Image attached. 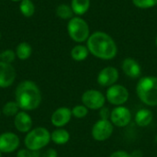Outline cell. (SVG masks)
Returning a JSON list of instances; mask_svg holds the SVG:
<instances>
[{"mask_svg": "<svg viewBox=\"0 0 157 157\" xmlns=\"http://www.w3.org/2000/svg\"><path fill=\"white\" fill-rule=\"evenodd\" d=\"M16 79V70L11 63L0 61V87L6 88L13 85Z\"/></svg>", "mask_w": 157, "mask_h": 157, "instance_id": "obj_11", "label": "cell"}, {"mask_svg": "<svg viewBox=\"0 0 157 157\" xmlns=\"http://www.w3.org/2000/svg\"><path fill=\"white\" fill-rule=\"evenodd\" d=\"M0 157H2V153L0 152Z\"/></svg>", "mask_w": 157, "mask_h": 157, "instance_id": "obj_33", "label": "cell"}, {"mask_svg": "<svg viewBox=\"0 0 157 157\" xmlns=\"http://www.w3.org/2000/svg\"><path fill=\"white\" fill-rule=\"evenodd\" d=\"M19 10L26 17H30L35 13V5L31 0H21L19 4Z\"/></svg>", "mask_w": 157, "mask_h": 157, "instance_id": "obj_21", "label": "cell"}, {"mask_svg": "<svg viewBox=\"0 0 157 157\" xmlns=\"http://www.w3.org/2000/svg\"><path fill=\"white\" fill-rule=\"evenodd\" d=\"M16 52L10 49L8 50H5L4 52H2L0 53V61L6 63H12L15 59H16Z\"/></svg>", "mask_w": 157, "mask_h": 157, "instance_id": "obj_25", "label": "cell"}, {"mask_svg": "<svg viewBox=\"0 0 157 157\" xmlns=\"http://www.w3.org/2000/svg\"><path fill=\"white\" fill-rule=\"evenodd\" d=\"M0 39H1V33H0Z\"/></svg>", "mask_w": 157, "mask_h": 157, "instance_id": "obj_35", "label": "cell"}, {"mask_svg": "<svg viewBox=\"0 0 157 157\" xmlns=\"http://www.w3.org/2000/svg\"><path fill=\"white\" fill-rule=\"evenodd\" d=\"M40 157H58V154L55 149L50 148V149L46 150Z\"/></svg>", "mask_w": 157, "mask_h": 157, "instance_id": "obj_28", "label": "cell"}, {"mask_svg": "<svg viewBox=\"0 0 157 157\" xmlns=\"http://www.w3.org/2000/svg\"><path fill=\"white\" fill-rule=\"evenodd\" d=\"M87 49L91 54L102 60H111L117 55L118 48L114 40L107 33L96 31L87 39Z\"/></svg>", "mask_w": 157, "mask_h": 157, "instance_id": "obj_2", "label": "cell"}, {"mask_svg": "<svg viewBox=\"0 0 157 157\" xmlns=\"http://www.w3.org/2000/svg\"><path fill=\"white\" fill-rule=\"evenodd\" d=\"M109 120L111 123L117 127H125L131 122L132 113L126 107L118 106L110 112Z\"/></svg>", "mask_w": 157, "mask_h": 157, "instance_id": "obj_10", "label": "cell"}, {"mask_svg": "<svg viewBox=\"0 0 157 157\" xmlns=\"http://www.w3.org/2000/svg\"><path fill=\"white\" fill-rule=\"evenodd\" d=\"M100 117H101V120H109V119H110V112H109V109L102 108V109L100 111Z\"/></svg>", "mask_w": 157, "mask_h": 157, "instance_id": "obj_30", "label": "cell"}, {"mask_svg": "<svg viewBox=\"0 0 157 157\" xmlns=\"http://www.w3.org/2000/svg\"><path fill=\"white\" fill-rule=\"evenodd\" d=\"M155 142H156V144H157V136H156V138H155Z\"/></svg>", "mask_w": 157, "mask_h": 157, "instance_id": "obj_34", "label": "cell"}, {"mask_svg": "<svg viewBox=\"0 0 157 157\" xmlns=\"http://www.w3.org/2000/svg\"><path fill=\"white\" fill-rule=\"evenodd\" d=\"M16 55L19 60H27L30 57L31 53H32V48L30 46V44H29L26 41H22L20 42L17 48H16Z\"/></svg>", "mask_w": 157, "mask_h": 157, "instance_id": "obj_18", "label": "cell"}, {"mask_svg": "<svg viewBox=\"0 0 157 157\" xmlns=\"http://www.w3.org/2000/svg\"><path fill=\"white\" fill-rule=\"evenodd\" d=\"M119 79V71L112 66L103 68L98 75V83L102 86H111Z\"/></svg>", "mask_w": 157, "mask_h": 157, "instance_id": "obj_12", "label": "cell"}, {"mask_svg": "<svg viewBox=\"0 0 157 157\" xmlns=\"http://www.w3.org/2000/svg\"><path fill=\"white\" fill-rule=\"evenodd\" d=\"M113 132V124L109 120L98 121L92 128V136L96 141L103 142L109 139Z\"/></svg>", "mask_w": 157, "mask_h": 157, "instance_id": "obj_8", "label": "cell"}, {"mask_svg": "<svg viewBox=\"0 0 157 157\" xmlns=\"http://www.w3.org/2000/svg\"><path fill=\"white\" fill-rule=\"evenodd\" d=\"M16 102L24 111H31L38 109L41 103L42 96L38 85L30 80L20 82L15 90Z\"/></svg>", "mask_w": 157, "mask_h": 157, "instance_id": "obj_1", "label": "cell"}, {"mask_svg": "<svg viewBox=\"0 0 157 157\" xmlns=\"http://www.w3.org/2000/svg\"><path fill=\"white\" fill-rule=\"evenodd\" d=\"M17 157H40L39 151H30L29 149H20L17 153Z\"/></svg>", "mask_w": 157, "mask_h": 157, "instance_id": "obj_27", "label": "cell"}, {"mask_svg": "<svg viewBox=\"0 0 157 157\" xmlns=\"http://www.w3.org/2000/svg\"><path fill=\"white\" fill-rule=\"evenodd\" d=\"M88 53H89V51L87 47L82 44L75 45L71 51V56L76 62H81V61L86 60L88 56Z\"/></svg>", "mask_w": 157, "mask_h": 157, "instance_id": "obj_19", "label": "cell"}, {"mask_svg": "<svg viewBox=\"0 0 157 157\" xmlns=\"http://www.w3.org/2000/svg\"><path fill=\"white\" fill-rule=\"evenodd\" d=\"M72 116V110L70 109L62 107L53 111L51 117V122L53 126L62 128L71 121Z\"/></svg>", "mask_w": 157, "mask_h": 157, "instance_id": "obj_13", "label": "cell"}, {"mask_svg": "<svg viewBox=\"0 0 157 157\" xmlns=\"http://www.w3.org/2000/svg\"><path fill=\"white\" fill-rule=\"evenodd\" d=\"M109 157H132V155L128 154L125 151H121L120 150V151H116V152L112 153Z\"/></svg>", "mask_w": 157, "mask_h": 157, "instance_id": "obj_29", "label": "cell"}, {"mask_svg": "<svg viewBox=\"0 0 157 157\" xmlns=\"http://www.w3.org/2000/svg\"><path fill=\"white\" fill-rule=\"evenodd\" d=\"M15 128L22 133H28L32 128V119L26 111H19L14 119Z\"/></svg>", "mask_w": 157, "mask_h": 157, "instance_id": "obj_14", "label": "cell"}, {"mask_svg": "<svg viewBox=\"0 0 157 157\" xmlns=\"http://www.w3.org/2000/svg\"><path fill=\"white\" fill-rule=\"evenodd\" d=\"M129 91L121 85H113L106 93V99L114 106H121L128 101Z\"/></svg>", "mask_w": 157, "mask_h": 157, "instance_id": "obj_6", "label": "cell"}, {"mask_svg": "<svg viewBox=\"0 0 157 157\" xmlns=\"http://www.w3.org/2000/svg\"><path fill=\"white\" fill-rule=\"evenodd\" d=\"M67 31L70 38L75 42H84L90 36L89 26L80 17H72L67 24Z\"/></svg>", "mask_w": 157, "mask_h": 157, "instance_id": "obj_5", "label": "cell"}, {"mask_svg": "<svg viewBox=\"0 0 157 157\" xmlns=\"http://www.w3.org/2000/svg\"><path fill=\"white\" fill-rule=\"evenodd\" d=\"M132 1L135 6L142 9L151 8L157 5V0H132Z\"/></svg>", "mask_w": 157, "mask_h": 157, "instance_id": "obj_24", "label": "cell"}, {"mask_svg": "<svg viewBox=\"0 0 157 157\" xmlns=\"http://www.w3.org/2000/svg\"><path fill=\"white\" fill-rule=\"evenodd\" d=\"M88 113V109L84 105H77L73 108L72 109V115L77 119H82L86 117Z\"/></svg>", "mask_w": 157, "mask_h": 157, "instance_id": "obj_26", "label": "cell"}, {"mask_svg": "<svg viewBox=\"0 0 157 157\" xmlns=\"http://www.w3.org/2000/svg\"><path fill=\"white\" fill-rule=\"evenodd\" d=\"M11 1H13V2H20L21 0H11Z\"/></svg>", "mask_w": 157, "mask_h": 157, "instance_id": "obj_31", "label": "cell"}, {"mask_svg": "<svg viewBox=\"0 0 157 157\" xmlns=\"http://www.w3.org/2000/svg\"><path fill=\"white\" fill-rule=\"evenodd\" d=\"M82 102L87 109L97 110L104 107L106 97L96 89H89L82 95Z\"/></svg>", "mask_w": 157, "mask_h": 157, "instance_id": "obj_7", "label": "cell"}, {"mask_svg": "<svg viewBox=\"0 0 157 157\" xmlns=\"http://www.w3.org/2000/svg\"><path fill=\"white\" fill-rule=\"evenodd\" d=\"M90 6V0H72L71 7L75 14L78 16L84 15Z\"/></svg>", "mask_w": 157, "mask_h": 157, "instance_id": "obj_20", "label": "cell"}, {"mask_svg": "<svg viewBox=\"0 0 157 157\" xmlns=\"http://www.w3.org/2000/svg\"><path fill=\"white\" fill-rule=\"evenodd\" d=\"M155 44H156V46H157V37H156V39H155Z\"/></svg>", "mask_w": 157, "mask_h": 157, "instance_id": "obj_32", "label": "cell"}, {"mask_svg": "<svg viewBox=\"0 0 157 157\" xmlns=\"http://www.w3.org/2000/svg\"><path fill=\"white\" fill-rule=\"evenodd\" d=\"M51 140L55 144L63 145L68 143V141L70 140V134L66 130L58 128L51 133Z\"/></svg>", "mask_w": 157, "mask_h": 157, "instance_id": "obj_17", "label": "cell"}, {"mask_svg": "<svg viewBox=\"0 0 157 157\" xmlns=\"http://www.w3.org/2000/svg\"><path fill=\"white\" fill-rule=\"evenodd\" d=\"M20 144L19 137L11 132H3L0 134V152L10 154L15 152Z\"/></svg>", "mask_w": 157, "mask_h": 157, "instance_id": "obj_9", "label": "cell"}, {"mask_svg": "<svg viewBox=\"0 0 157 157\" xmlns=\"http://www.w3.org/2000/svg\"><path fill=\"white\" fill-rule=\"evenodd\" d=\"M51 141V133L44 127H37L30 130L25 139L24 144L30 151H40L49 144Z\"/></svg>", "mask_w": 157, "mask_h": 157, "instance_id": "obj_4", "label": "cell"}, {"mask_svg": "<svg viewBox=\"0 0 157 157\" xmlns=\"http://www.w3.org/2000/svg\"><path fill=\"white\" fill-rule=\"evenodd\" d=\"M19 106L16 101H8L6 102L2 109V113L7 117H15L19 112Z\"/></svg>", "mask_w": 157, "mask_h": 157, "instance_id": "obj_23", "label": "cell"}, {"mask_svg": "<svg viewBox=\"0 0 157 157\" xmlns=\"http://www.w3.org/2000/svg\"><path fill=\"white\" fill-rule=\"evenodd\" d=\"M74 14L71 6L66 4H61L56 8V15L62 19H71Z\"/></svg>", "mask_w": 157, "mask_h": 157, "instance_id": "obj_22", "label": "cell"}, {"mask_svg": "<svg viewBox=\"0 0 157 157\" xmlns=\"http://www.w3.org/2000/svg\"><path fill=\"white\" fill-rule=\"evenodd\" d=\"M0 116H1V110H0Z\"/></svg>", "mask_w": 157, "mask_h": 157, "instance_id": "obj_36", "label": "cell"}, {"mask_svg": "<svg viewBox=\"0 0 157 157\" xmlns=\"http://www.w3.org/2000/svg\"><path fill=\"white\" fill-rule=\"evenodd\" d=\"M136 92L143 103L148 106H157V77L145 76L139 80Z\"/></svg>", "mask_w": 157, "mask_h": 157, "instance_id": "obj_3", "label": "cell"}, {"mask_svg": "<svg viewBox=\"0 0 157 157\" xmlns=\"http://www.w3.org/2000/svg\"><path fill=\"white\" fill-rule=\"evenodd\" d=\"M122 71L131 78H137L142 74V69L137 61L132 58H126L122 62Z\"/></svg>", "mask_w": 157, "mask_h": 157, "instance_id": "obj_15", "label": "cell"}, {"mask_svg": "<svg viewBox=\"0 0 157 157\" xmlns=\"http://www.w3.org/2000/svg\"><path fill=\"white\" fill-rule=\"evenodd\" d=\"M153 113L147 109H142L137 111L135 115V122L140 127L148 126L153 121Z\"/></svg>", "mask_w": 157, "mask_h": 157, "instance_id": "obj_16", "label": "cell"}]
</instances>
